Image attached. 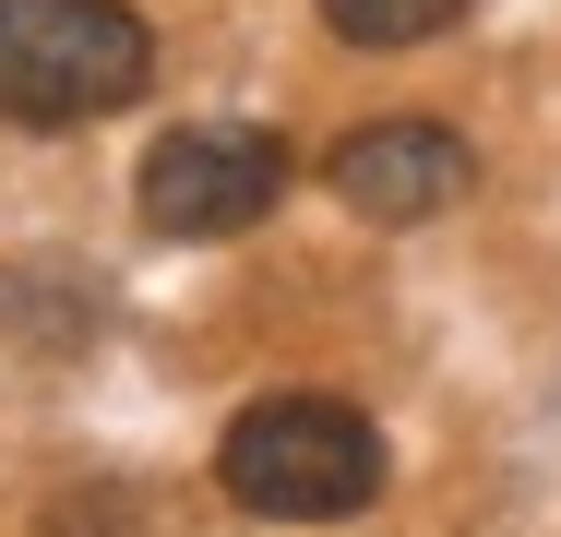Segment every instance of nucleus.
<instances>
[{"instance_id": "1", "label": "nucleus", "mask_w": 561, "mask_h": 537, "mask_svg": "<svg viewBox=\"0 0 561 537\" xmlns=\"http://www.w3.org/2000/svg\"><path fill=\"white\" fill-rule=\"evenodd\" d=\"M216 490L263 526H335L382 502V430L335 395H263L216 442Z\"/></svg>"}, {"instance_id": "2", "label": "nucleus", "mask_w": 561, "mask_h": 537, "mask_svg": "<svg viewBox=\"0 0 561 537\" xmlns=\"http://www.w3.org/2000/svg\"><path fill=\"white\" fill-rule=\"evenodd\" d=\"M156 84V24L131 0H0V119H108Z\"/></svg>"}, {"instance_id": "3", "label": "nucleus", "mask_w": 561, "mask_h": 537, "mask_svg": "<svg viewBox=\"0 0 561 537\" xmlns=\"http://www.w3.org/2000/svg\"><path fill=\"white\" fill-rule=\"evenodd\" d=\"M287 180H299V156H287L275 132H251V119H192V132H168V144L144 156L131 204H144L156 239H239V227H263V215L287 204Z\"/></svg>"}, {"instance_id": "4", "label": "nucleus", "mask_w": 561, "mask_h": 537, "mask_svg": "<svg viewBox=\"0 0 561 537\" xmlns=\"http://www.w3.org/2000/svg\"><path fill=\"white\" fill-rule=\"evenodd\" d=\"M323 180L370 227H431L443 204H466L478 156H466V132H443V119H358L335 156H323Z\"/></svg>"}, {"instance_id": "5", "label": "nucleus", "mask_w": 561, "mask_h": 537, "mask_svg": "<svg viewBox=\"0 0 561 537\" xmlns=\"http://www.w3.org/2000/svg\"><path fill=\"white\" fill-rule=\"evenodd\" d=\"M478 0H323V24H335L346 48H419V36H454Z\"/></svg>"}]
</instances>
